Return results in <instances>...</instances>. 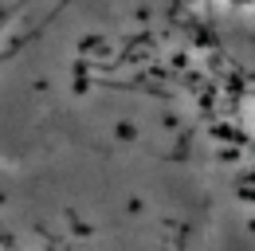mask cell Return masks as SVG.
Returning a JSON list of instances; mask_svg holds the SVG:
<instances>
[{"mask_svg": "<svg viewBox=\"0 0 255 251\" xmlns=\"http://www.w3.org/2000/svg\"><path fill=\"white\" fill-rule=\"evenodd\" d=\"M0 251H208L157 188L75 149L0 141Z\"/></svg>", "mask_w": 255, "mask_h": 251, "instance_id": "2", "label": "cell"}, {"mask_svg": "<svg viewBox=\"0 0 255 251\" xmlns=\"http://www.w3.org/2000/svg\"><path fill=\"white\" fill-rule=\"evenodd\" d=\"M0 137L114 161L208 251H255V0H0Z\"/></svg>", "mask_w": 255, "mask_h": 251, "instance_id": "1", "label": "cell"}]
</instances>
